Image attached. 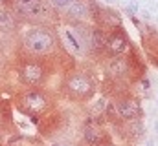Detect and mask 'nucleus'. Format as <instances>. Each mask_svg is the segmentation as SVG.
<instances>
[{
  "label": "nucleus",
  "mask_w": 158,
  "mask_h": 146,
  "mask_svg": "<svg viewBox=\"0 0 158 146\" xmlns=\"http://www.w3.org/2000/svg\"><path fill=\"white\" fill-rule=\"evenodd\" d=\"M22 47L28 57H44L50 55L57 47L55 31L50 26H33L22 38Z\"/></svg>",
  "instance_id": "obj_1"
},
{
  "label": "nucleus",
  "mask_w": 158,
  "mask_h": 146,
  "mask_svg": "<svg viewBox=\"0 0 158 146\" xmlns=\"http://www.w3.org/2000/svg\"><path fill=\"white\" fill-rule=\"evenodd\" d=\"M64 93L68 99L72 101H77V102H86L94 97L96 93V82L94 79L88 75L86 71H81V69H76V71H70L64 79Z\"/></svg>",
  "instance_id": "obj_2"
},
{
  "label": "nucleus",
  "mask_w": 158,
  "mask_h": 146,
  "mask_svg": "<svg viewBox=\"0 0 158 146\" xmlns=\"http://www.w3.org/2000/svg\"><path fill=\"white\" fill-rule=\"evenodd\" d=\"M136 62H140V57L136 59V51H132L131 57H127V55L110 57L105 64V77L108 79V82L125 84L131 77H134Z\"/></svg>",
  "instance_id": "obj_3"
},
{
  "label": "nucleus",
  "mask_w": 158,
  "mask_h": 146,
  "mask_svg": "<svg viewBox=\"0 0 158 146\" xmlns=\"http://www.w3.org/2000/svg\"><path fill=\"white\" fill-rule=\"evenodd\" d=\"M48 0H8V6L17 17V20L22 22H39L48 17Z\"/></svg>",
  "instance_id": "obj_4"
},
{
  "label": "nucleus",
  "mask_w": 158,
  "mask_h": 146,
  "mask_svg": "<svg viewBox=\"0 0 158 146\" xmlns=\"http://www.w3.org/2000/svg\"><path fill=\"white\" fill-rule=\"evenodd\" d=\"M17 106L22 113H26L30 117H40L44 113H48L52 108V99L39 88H31L24 93L18 95Z\"/></svg>",
  "instance_id": "obj_5"
},
{
  "label": "nucleus",
  "mask_w": 158,
  "mask_h": 146,
  "mask_svg": "<svg viewBox=\"0 0 158 146\" xmlns=\"http://www.w3.org/2000/svg\"><path fill=\"white\" fill-rule=\"evenodd\" d=\"M18 79L22 84L31 86V88H39L44 79H46V69H44L42 62L37 60L35 57H24L18 62Z\"/></svg>",
  "instance_id": "obj_6"
},
{
  "label": "nucleus",
  "mask_w": 158,
  "mask_h": 146,
  "mask_svg": "<svg viewBox=\"0 0 158 146\" xmlns=\"http://www.w3.org/2000/svg\"><path fill=\"white\" fill-rule=\"evenodd\" d=\"M131 47V40L127 37V31L123 26L112 28L107 31V47H105V57H116V55H125Z\"/></svg>",
  "instance_id": "obj_7"
},
{
  "label": "nucleus",
  "mask_w": 158,
  "mask_h": 146,
  "mask_svg": "<svg viewBox=\"0 0 158 146\" xmlns=\"http://www.w3.org/2000/svg\"><path fill=\"white\" fill-rule=\"evenodd\" d=\"M98 2L96 0H74V2L66 8L64 13V20L72 22V24H79V22H88L94 17V9H96Z\"/></svg>",
  "instance_id": "obj_8"
},
{
  "label": "nucleus",
  "mask_w": 158,
  "mask_h": 146,
  "mask_svg": "<svg viewBox=\"0 0 158 146\" xmlns=\"http://www.w3.org/2000/svg\"><path fill=\"white\" fill-rule=\"evenodd\" d=\"M114 104V110L120 117V120H134L142 117V102L140 99L132 97L129 93H121L116 97V101L112 102Z\"/></svg>",
  "instance_id": "obj_9"
},
{
  "label": "nucleus",
  "mask_w": 158,
  "mask_h": 146,
  "mask_svg": "<svg viewBox=\"0 0 158 146\" xmlns=\"http://www.w3.org/2000/svg\"><path fill=\"white\" fill-rule=\"evenodd\" d=\"M83 141L86 146H103L110 142V135L103 130L99 119H88L83 126Z\"/></svg>",
  "instance_id": "obj_10"
},
{
  "label": "nucleus",
  "mask_w": 158,
  "mask_h": 146,
  "mask_svg": "<svg viewBox=\"0 0 158 146\" xmlns=\"http://www.w3.org/2000/svg\"><path fill=\"white\" fill-rule=\"evenodd\" d=\"M92 22L94 26H99L101 29L108 31L112 28H118V26H123V20L121 17L114 11V9H108V8H103V6H96L94 9V17H92Z\"/></svg>",
  "instance_id": "obj_11"
},
{
  "label": "nucleus",
  "mask_w": 158,
  "mask_h": 146,
  "mask_svg": "<svg viewBox=\"0 0 158 146\" xmlns=\"http://www.w3.org/2000/svg\"><path fill=\"white\" fill-rule=\"evenodd\" d=\"M107 47V31L99 26L90 28V40H88V53L94 57H105Z\"/></svg>",
  "instance_id": "obj_12"
},
{
  "label": "nucleus",
  "mask_w": 158,
  "mask_h": 146,
  "mask_svg": "<svg viewBox=\"0 0 158 146\" xmlns=\"http://www.w3.org/2000/svg\"><path fill=\"white\" fill-rule=\"evenodd\" d=\"M17 24H18V20H17V17L13 15V11L9 9V6L6 4H0V31H13L15 28H17Z\"/></svg>",
  "instance_id": "obj_13"
},
{
  "label": "nucleus",
  "mask_w": 158,
  "mask_h": 146,
  "mask_svg": "<svg viewBox=\"0 0 158 146\" xmlns=\"http://www.w3.org/2000/svg\"><path fill=\"white\" fill-rule=\"evenodd\" d=\"M63 38H64V44H66V47L72 51V53H83L85 50H83V44L79 42V38L76 37V33L72 31V29H64L63 31Z\"/></svg>",
  "instance_id": "obj_14"
},
{
  "label": "nucleus",
  "mask_w": 158,
  "mask_h": 146,
  "mask_svg": "<svg viewBox=\"0 0 158 146\" xmlns=\"http://www.w3.org/2000/svg\"><path fill=\"white\" fill-rule=\"evenodd\" d=\"M72 2H74V0H48L50 8H52L53 11H57V13H63Z\"/></svg>",
  "instance_id": "obj_15"
},
{
  "label": "nucleus",
  "mask_w": 158,
  "mask_h": 146,
  "mask_svg": "<svg viewBox=\"0 0 158 146\" xmlns=\"http://www.w3.org/2000/svg\"><path fill=\"white\" fill-rule=\"evenodd\" d=\"M4 62H6V57H4V53H2V50H0V68L4 66Z\"/></svg>",
  "instance_id": "obj_16"
},
{
  "label": "nucleus",
  "mask_w": 158,
  "mask_h": 146,
  "mask_svg": "<svg viewBox=\"0 0 158 146\" xmlns=\"http://www.w3.org/2000/svg\"><path fill=\"white\" fill-rule=\"evenodd\" d=\"M154 132H156V133H158V123H156V124H154Z\"/></svg>",
  "instance_id": "obj_17"
},
{
  "label": "nucleus",
  "mask_w": 158,
  "mask_h": 146,
  "mask_svg": "<svg viewBox=\"0 0 158 146\" xmlns=\"http://www.w3.org/2000/svg\"><path fill=\"white\" fill-rule=\"evenodd\" d=\"M103 146H114V144H110V142H108V144H103Z\"/></svg>",
  "instance_id": "obj_18"
},
{
  "label": "nucleus",
  "mask_w": 158,
  "mask_h": 146,
  "mask_svg": "<svg viewBox=\"0 0 158 146\" xmlns=\"http://www.w3.org/2000/svg\"><path fill=\"white\" fill-rule=\"evenodd\" d=\"M4 2H8V0H0V4H4Z\"/></svg>",
  "instance_id": "obj_19"
},
{
  "label": "nucleus",
  "mask_w": 158,
  "mask_h": 146,
  "mask_svg": "<svg viewBox=\"0 0 158 146\" xmlns=\"http://www.w3.org/2000/svg\"><path fill=\"white\" fill-rule=\"evenodd\" d=\"M107 2H112V0H107Z\"/></svg>",
  "instance_id": "obj_20"
},
{
  "label": "nucleus",
  "mask_w": 158,
  "mask_h": 146,
  "mask_svg": "<svg viewBox=\"0 0 158 146\" xmlns=\"http://www.w3.org/2000/svg\"><path fill=\"white\" fill-rule=\"evenodd\" d=\"M6 146H11V144H6Z\"/></svg>",
  "instance_id": "obj_21"
}]
</instances>
